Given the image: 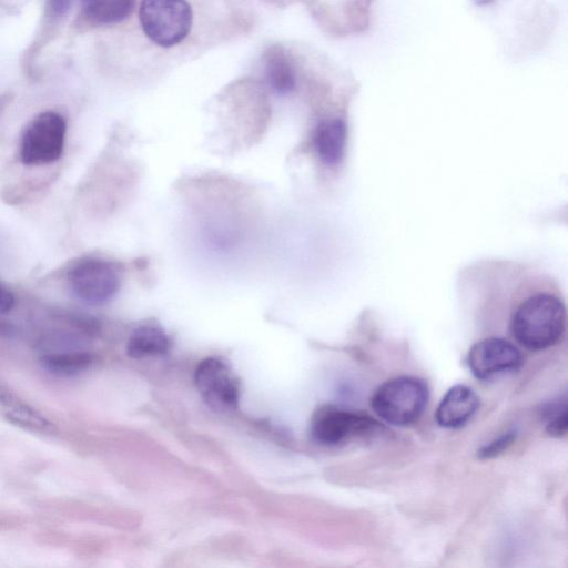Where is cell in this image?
<instances>
[{
  "label": "cell",
  "mask_w": 568,
  "mask_h": 568,
  "mask_svg": "<svg viewBox=\"0 0 568 568\" xmlns=\"http://www.w3.org/2000/svg\"><path fill=\"white\" fill-rule=\"evenodd\" d=\"M428 397L429 390L424 379L398 376L378 386L371 397V407L386 423L407 426L422 416Z\"/></svg>",
  "instance_id": "obj_1"
},
{
  "label": "cell",
  "mask_w": 568,
  "mask_h": 568,
  "mask_svg": "<svg viewBox=\"0 0 568 568\" xmlns=\"http://www.w3.org/2000/svg\"><path fill=\"white\" fill-rule=\"evenodd\" d=\"M139 18L144 34L153 43L170 48L189 34L192 9L186 0H142Z\"/></svg>",
  "instance_id": "obj_2"
},
{
  "label": "cell",
  "mask_w": 568,
  "mask_h": 568,
  "mask_svg": "<svg viewBox=\"0 0 568 568\" xmlns=\"http://www.w3.org/2000/svg\"><path fill=\"white\" fill-rule=\"evenodd\" d=\"M64 118L53 111L38 114L27 126L20 146V158L27 165H43L60 159L65 140Z\"/></svg>",
  "instance_id": "obj_3"
},
{
  "label": "cell",
  "mask_w": 568,
  "mask_h": 568,
  "mask_svg": "<svg viewBox=\"0 0 568 568\" xmlns=\"http://www.w3.org/2000/svg\"><path fill=\"white\" fill-rule=\"evenodd\" d=\"M381 424L369 415L347 408L326 405L312 417L311 432L323 445H338L377 432Z\"/></svg>",
  "instance_id": "obj_4"
},
{
  "label": "cell",
  "mask_w": 568,
  "mask_h": 568,
  "mask_svg": "<svg viewBox=\"0 0 568 568\" xmlns=\"http://www.w3.org/2000/svg\"><path fill=\"white\" fill-rule=\"evenodd\" d=\"M72 292L83 302L104 304L119 291V267L106 260L85 258L77 263L69 273Z\"/></svg>",
  "instance_id": "obj_5"
},
{
  "label": "cell",
  "mask_w": 568,
  "mask_h": 568,
  "mask_svg": "<svg viewBox=\"0 0 568 568\" xmlns=\"http://www.w3.org/2000/svg\"><path fill=\"white\" fill-rule=\"evenodd\" d=\"M523 354L515 344L496 336L478 341L467 354L469 371L480 381L517 371L523 365Z\"/></svg>",
  "instance_id": "obj_6"
},
{
  "label": "cell",
  "mask_w": 568,
  "mask_h": 568,
  "mask_svg": "<svg viewBox=\"0 0 568 568\" xmlns=\"http://www.w3.org/2000/svg\"><path fill=\"white\" fill-rule=\"evenodd\" d=\"M196 387L205 402L216 409H232L239 399V382L221 359L210 357L199 363Z\"/></svg>",
  "instance_id": "obj_7"
},
{
  "label": "cell",
  "mask_w": 568,
  "mask_h": 568,
  "mask_svg": "<svg viewBox=\"0 0 568 568\" xmlns=\"http://www.w3.org/2000/svg\"><path fill=\"white\" fill-rule=\"evenodd\" d=\"M479 405V397L470 387L455 385L439 402L435 414L436 422L444 428H460L473 418Z\"/></svg>",
  "instance_id": "obj_8"
},
{
  "label": "cell",
  "mask_w": 568,
  "mask_h": 568,
  "mask_svg": "<svg viewBox=\"0 0 568 568\" xmlns=\"http://www.w3.org/2000/svg\"><path fill=\"white\" fill-rule=\"evenodd\" d=\"M346 141V125L341 119H331L318 124L314 134L316 151L328 165L339 163Z\"/></svg>",
  "instance_id": "obj_9"
},
{
  "label": "cell",
  "mask_w": 568,
  "mask_h": 568,
  "mask_svg": "<svg viewBox=\"0 0 568 568\" xmlns=\"http://www.w3.org/2000/svg\"><path fill=\"white\" fill-rule=\"evenodd\" d=\"M265 79L270 88L278 94H287L295 89L296 74L287 54L277 47L265 54Z\"/></svg>",
  "instance_id": "obj_10"
},
{
  "label": "cell",
  "mask_w": 568,
  "mask_h": 568,
  "mask_svg": "<svg viewBox=\"0 0 568 568\" xmlns=\"http://www.w3.org/2000/svg\"><path fill=\"white\" fill-rule=\"evenodd\" d=\"M170 346L169 337L164 331L155 325L138 327L130 336L126 352L130 357L142 358L162 355Z\"/></svg>",
  "instance_id": "obj_11"
},
{
  "label": "cell",
  "mask_w": 568,
  "mask_h": 568,
  "mask_svg": "<svg viewBox=\"0 0 568 568\" xmlns=\"http://www.w3.org/2000/svg\"><path fill=\"white\" fill-rule=\"evenodd\" d=\"M135 0H82L87 18L99 24H113L126 19Z\"/></svg>",
  "instance_id": "obj_12"
},
{
  "label": "cell",
  "mask_w": 568,
  "mask_h": 568,
  "mask_svg": "<svg viewBox=\"0 0 568 568\" xmlns=\"http://www.w3.org/2000/svg\"><path fill=\"white\" fill-rule=\"evenodd\" d=\"M93 362L89 352L70 351L43 355L41 364L51 373L73 375L85 371Z\"/></svg>",
  "instance_id": "obj_13"
},
{
  "label": "cell",
  "mask_w": 568,
  "mask_h": 568,
  "mask_svg": "<svg viewBox=\"0 0 568 568\" xmlns=\"http://www.w3.org/2000/svg\"><path fill=\"white\" fill-rule=\"evenodd\" d=\"M547 420L546 430L555 437L564 436L567 432V404L566 399L549 404L544 408Z\"/></svg>",
  "instance_id": "obj_14"
},
{
  "label": "cell",
  "mask_w": 568,
  "mask_h": 568,
  "mask_svg": "<svg viewBox=\"0 0 568 568\" xmlns=\"http://www.w3.org/2000/svg\"><path fill=\"white\" fill-rule=\"evenodd\" d=\"M517 433L515 430H507L494 438L491 442L484 445L478 450V457L481 459L493 458L507 449L516 439Z\"/></svg>",
  "instance_id": "obj_15"
},
{
  "label": "cell",
  "mask_w": 568,
  "mask_h": 568,
  "mask_svg": "<svg viewBox=\"0 0 568 568\" xmlns=\"http://www.w3.org/2000/svg\"><path fill=\"white\" fill-rule=\"evenodd\" d=\"M73 0H48V10L52 17L61 18L68 13Z\"/></svg>",
  "instance_id": "obj_16"
},
{
  "label": "cell",
  "mask_w": 568,
  "mask_h": 568,
  "mask_svg": "<svg viewBox=\"0 0 568 568\" xmlns=\"http://www.w3.org/2000/svg\"><path fill=\"white\" fill-rule=\"evenodd\" d=\"M14 305V295L0 284V314L8 313Z\"/></svg>",
  "instance_id": "obj_17"
},
{
  "label": "cell",
  "mask_w": 568,
  "mask_h": 568,
  "mask_svg": "<svg viewBox=\"0 0 568 568\" xmlns=\"http://www.w3.org/2000/svg\"><path fill=\"white\" fill-rule=\"evenodd\" d=\"M14 398L16 395H13L0 381V415Z\"/></svg>",
  "instance_id": "obj_18"
},
{
  "label": "cell",
  "mask_w": 568,
  "mask_h": 568,
  "mask_svg": "<svg viewBox=\"0 0 568 568\" xmlns=\"http://www.w3.org/2000/svg\"><path fill=\"white\" fill-rule=\"evenodd\" d=\"M479 4L488 3L490 0H475Z\"/></svg>",
  "instance_id": "obj_19"
}]
</instances>
